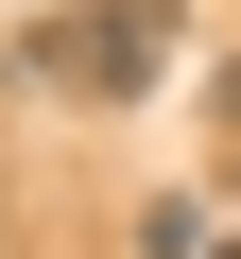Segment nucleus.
<instances>
[{
	"instance_id": "nucleus-2",
	"label": "nucleus",
	"mask_w": 241,
	"mask_h": 259,
	"mask_svg": "<svg viewBox=\"0 0 241 259\" xmlns=\"http://www.w3.org/2000/svg\"><path fill=\"white\" fill-rule=\"evenodd\" d=\"M207 242H224V225H207L190 190H155V207H138V259H207Z\"/></svg>"
},
{
	"instance_id": "nucleus-1",
	"label": "nucleus",
	"mask_w": 241,
	"mask_h": 259,
	"mask_svg": "<svg viewBox=\"0 0 241 259\" xmlns=\"http://www.w3.org/2000/svg\"><path fill=\"white\" fill-rule=\"evenodd\" d=\"M18 69L69 87V104H138V87L172 69V0H52V18L18 35Z\"/></svg>"
},
{
	"instance_id": "nucleus-4",
	"label": "nucleus",
	"mask_w": 241,
	"mask_h": 259,
	"mask_svg": "<svg viewBox=\"0 0 241 259\" xmlns=\"http://www.w3.org/2000/svg\"><path fill=\"white\" fill-rule=\"evenodd\" d=\"M207 259H241V242H207Z\"/></svg>"
},
{
	"instance_id": "nucleus-3",
	"label": "nucleus",
	"mask_w": 241,
	"mask_h": 259,
	"mask_svg": "<svg viewBox=\"0 0 241 259\" xmlns=\"http://www.w3.org/2000/svg\"><path fill=\"white\" fill-rule=\"evenodd\" d=\"M224 139H241V69H224Z\"/></svg>"
}]
</instances>
